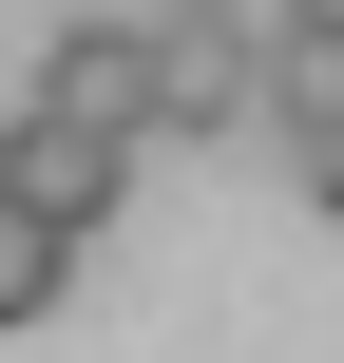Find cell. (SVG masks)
<instances>
[{"mask_svg":"<svg viewBox=\"0 0 344 363\" xmlns=\"http://www.w3.org/2000/svg\"><path fill=\"white\" fill-rule=\"evenodd\" d=\"M19 115H57V134H115V153H134V134H153V19H57Z\"/></svg>","mask_w":344,"mask_h":363,"instance_id":"obj_1","label":"cell"},{"mask_svg":"<svg viewBox=\"0 0 344 363\" xmlns=\"http://www.w3.org/2000/svg\"><path fill=\"white\" fill-rule=\"evenodd\" d=\"M153 134H268V38H230L211 0L153 19Z\"/></svg>","mask_w":344,"mask_h":363,"instance_id":"obj_2","label":"cell"},{"mask_svg":"<svg viewBox=\"0 0 344 363\" xmlns=\"http://www.w3.org/2000/svg\"><path fill=\"white\" fill-rule=\"evenodd\" d=\"M0 191H19L38 230H77V249H96V230H115V191H134V153H115V134H57V115H19V134H0Z\"/></svg>","mask_w":344,"mask_h":363,"instance_id":"obj_3","label":"cell"},{"mask_svg":"<svg viewBox=\"0 0 344 363\" xmlns=\"http://www.w3.org/2000/svg\"><path fill=\"white\" fill-rule=\"evenodd\" d=\"M268 134H344V0L287 38V57H268Z\"/></svg>","mask_w":344,"mask_h":363,"instance_id":"obj_4","label":"cell"},{"mask_svg":"<svg viewBox=\"0 0 344 363\" xmlns=\"http://www.w3.org/2000/svg\"><path fill=\"white\" fill-rule=\"evenodd\" d=\"M57 287H77V230H38V211L0 191V325H38Z\"/></svg>","mask_w":344,"mask_h":363,"instance_id":"obj_5","label":"cell"},{"mask_svg":"<svg viewBox=\"0 0 344 363\" xmlns=\"http://www.w3.org/2000/svg\"><path fill=\"white\" fill-rule=\"evenodd\" d=\"M211 19H230V38H268V57H287V38H306V19H326V0H211Z\"/></svg>","mask_w":344,"mask_h":363,"instance_id":"obj_6","label":"cell"},{"mask_svg":"<svg viewBox=\"0 0 344 363\" xmlns=\"http://www.w3.org/2000/svg\"><path fill=\"white\" fill-rule=\"evenodd\" d=\"M287 172H306V211L344 230V134H287Z\"/></svg>","mask_w":344,"mask_h":363,"instance_id":"obj_7","label":"cell"}]
</instances>
